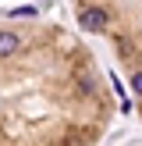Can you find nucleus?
Masks as SVG:
<instances>
[{"label": "nucleus", "instance_id": "1", "mask_svg": "<svg viewBox=\"0 0 142 146\" xmlns=\"http://www.w3.org/2000/svg\"><path fill=\"white\" fill-rule=\"evenodd\" d=\"M78 25L89 29V32H99V29L106 25V11H99V7H82V11H78Z\"/></svg>", "mask_w": 142, "mask_h": 146}, {"label": "nucleus", "instance_id": "2", "mask_svg": "<svg viewBox=\"0 0 142 146\" xmlns=\"http://www.w3.org/2000/svg\"><path fill=\"white\" fill-rule=\"evenodd\" d=\"M18 46H21V43H18V36H14V32H0V57H11Z\"/></svg>", "mask_w": 142, "mask_h": 146}, {"label": "nucleus", "instance_id": "3", "mask_svg": "<svg viewBox=\"0 0 142 146\" xmlns=\"http://www.w3.org/2000/svg\"><path fill=\"white\" fill-rule=\"evenodd\" d=\"M131 89L142 93V71H135V75H131Z\"/></svg>", "mask_w": 142, "mask_h": 146}]
</instances>
